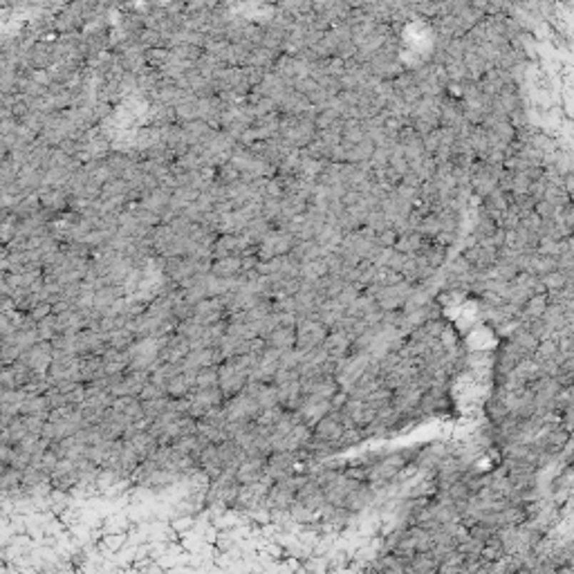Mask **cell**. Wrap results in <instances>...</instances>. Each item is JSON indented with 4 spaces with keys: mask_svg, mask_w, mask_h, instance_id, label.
I'll list each match as a JSON object with an SVG mask.
<instances>
[{
    "mask_svg": "<svg viewBox=\"0 0 574 574\" xmlns=\"http://www.w3.org/2000/svg\"><path fill=\"white\" fill-rule=\"evenodd\" d=\"M298 453L296 451H274L267 458V475L272 480H283L287 475H294Z\"/></svg>",
    "mask_w": 574,
    "mask_h": 574,
    "instance_id": "12",
    "label": "cell"
},
{
    "mask_svg": "<svg viewBox=\"0 0 574 574\" xmlns=\"http://www.w3.org/2000/svg\"><path fill=\"white\" fill-rule=\"evenodd\" d=\"M27 397L25 388H3V426L21 416L23 402Z\"/></svg>",
    "mask_w": 574,
    "mask_h": 574,
    "instance_id": "20",
    "label": "cell"
},
{
    "mask_svg": "<svg viewBox=\"0 0 574 574\" xmlns=\"http://www.w3.org/2000/svg\"><path fill=\"white\" fill-rule=\"evenodd\" d=\"M227 308L225 303H222L220 296H206L202 301H198L196 306V318L204 326H211V323H218L222 318H227Z\"/></svg>",
    "mask_w": 574,
    "mask_h": 574,
    "instance_id": "16",
    "label": "cell"
},
{
    "mask_svg": "<svg viewBox=\"0 0 574 574\" xmlns=\"http://www.w3.org/2000/svg\"><path fill=\"white\" fill-rule=\"evenodd\" d=\"M198 467L211 478V480H216V478L225 471V462H222V455H220V449H218V444H209L206 449L200 453L198 458Z\"/></svg>",
    "mask_w": 574,
    "mask_h": 574,
    "instance_id": "22",
    "label": "cell"
},
{
    "mask_svg": "<svg viewBox=\"0 0 574 574\" xmlns=\"http://www.w3.org/2000/svg\"><path fill=\"white\" fill-rule=\"evenodd\" d=\"M39 334H41V339L45 341H52L56 334H59V321H56V314H47L45 318H41L39 321Z\"/></svg>",
    "mask_w": 574,
    "mask_h": 574,
    "instance_id": "39",
    "label": "cell"
},
{
    "mask_svg": "<svg viewBox=\"0 0 574 574\" xmlns=\"http://www.w3.org/2000/svg\"><path fill=\"white\" fill-rule=\"evenodd\" d=\"M168 400H171V395H164V397H155V400H141L144 404V416H146L148 422L157 420L162 413L166 411L168 406Z\"/></svg>",
    "mask_w": 574,
    "mask_h": 574,
    "instance_id": "36",
    "label": "cell"
},
{
    "mask_svg": "<svg viewBox=\"0 0 574 574\" xmlns=\"http://www.w3.org/2000/svg\"><path fill=\"white\" fill-rule=\"evenodd\" d=\"M52 485L56 489H63V491L81 485V483H79V460L61 458L54 473H52Z\"/></svg>",
    "mask_w": 574,
    "mask_h": 574,
    "instance_id": "18",
    "label": "cell"
},
{
    "mask_svg": "<svg viewBox=\"0 0 574 574\" xmlns=\"http://www.w3.org/2000/svg\"><path fill=\"white\" fill-rule=\"evenodd\" d=\"M193 388H196V371H180L168 381L166 393L171 397H186Z\"/></svg>",
    "mask_w": 574,
    "mask_h": 574,
    "instance_id": "30",
    "label": "cell"
},
{
    "mask_svg": "<svg viewBox=\"0 0 574 574\" xmlns=\"http://www.w3.org/2000/svg\"><path fill=\"white\" fill-rule=\"evenodd\" d=\"M326 341V326L318 318H301L296 323V346L301 350H312L323 346Z\"/></svg>",
    "mask_w": 574,
    "mask_h": 574,
    "instance_id": "9",
    "label": "cell"
},
{
    "mask_svg": "<svg viewBox=\"0 0 574 574\" xmlns=\"http://www.w3.org/2000/svg\"><path fill=\"white\" fill-rule=\"evenodd\" d=\"M56 314V321H59V332H81L86 330V316L81 310L76 308H70V310H63V312H54Z\"/></svg>",
    "mask_w": 574,
    "mask_h": 574,
    "instance_id": "29",
    "label": "cell"
},
{
    "mask_svg": "<svg viewBox=\"0 0 574 574\" xmlns=\"http://www.w3.org/2000/svg\"><path fill=\"white\" fill-rule=\"evenodd\" d=\"M104 363H106V375H119L131 368V355L129 350L108 348L104 353Z\"/></svg>",
    "mask_w": 574,
    "mask_h": 574,
    "instance_id": "28",
    "label": "cell"
},
{
    "mask_svg": "<svg viewBox=\"0 0 574 574\" xmlns=\"http://www.w3.org/2000/svg\"><path fill=\"white\" fill-rule=\"evenodd\" d=\"M323 348L328 350L330 357H337L346 350V337H343V334H332V337H328L323 341Z\"/></svg>",
    "mask_w": 574,
    "mask_h": 574,
    "instance_id": "41",
    "label": "cell"
},
{
    "mask_svg": "<svg viewBox=\"0 0 574 574\" xmlns=\"http://www.w3.org/2000/svg\"><path fill=\"white\" fill-rule=\"evenodd\" d=\"M245 247V243L243 241H238V238H233V236H227V238H222V241H218L216 245H213V256L216 258H225V256H241V251Z\"/></svg>",
    "mask_w": 574,
    "mask_h": 574,
    "instance_id": "35",
    "label": "cell"
},
{
    "mask_svg": "<svg viewBox=\"0 0 574 574\" xmlns=\"http://www.w3.org/2000/svg\"><path fill=\"white\" fill-rule=\"evenodd\" d=\"M211 274L220 278H238L243 274V256H225V258H216Z\"/></svg>",
    "mask_w": 574,
    "mask_h": 574,
    "instance_id": "31",
    "label": "cell"
},
{
    "mask_svg": "<svg viewBox=\"0 0 574 574\" xmlns=\"http://www.w3.org/2000/svg\"><path fill=\"white\" fill-rule=\"evenodd\" d=\"M86 424L88 422H86L84 413L79 406H74V404L61 406V408H54L50 413V418H47L45 428H43V438H47L54 444V442H61V440L79 433Z\"/></svg>",
    "mask_w": 574,
    "mask_h": 574,
    "instance_id": "1",
    "label": "cell"
},
{
    "mask_svg": "<svg viewBox=\"0 0 574 574\" xmlns=\"http://www.w3.org/2000/svg\"><path fill=\"white\" fill-rule=\"evenodd\" d=\"M236 475H238V480H241V485L261 480V478H265V475H267V458H261V455H249V458L243 462V465L238 467Z\"/></svg>",
    "mask_w": 574,
    "mask_h": 574,
    "instance_id": "21",
    "label": "cell"
},
{
    "mask_svg": "<svg viewBox=\"0 0 574 574\" xmlns=\"http://www.w3.org/2000/svg\"><path fill=\"white\" fill-rule=\"evenodd\" d=\"M101 377H106L104 355H97V353L81 355V379L86 381V384H90V381H97Z\"/></svg>",
    "mask_w": 574,
    "mask_h": 574,
    "instance_id": "26",
    "label": "cell"
},
{
    "mask_svg": "<svg viewBox=\"0 0 574 574\" xmlns=\"http://www.w3.org/2000/svg\"><path fill=\"white\" fill-rule=\"evenodd\" d=\"M135 332L131 330V326H121L117 330L108 332V348H117V350H129L135 341Z\"/></svg>",
    "mask_w": 574,
    "mask_h": 574,
    "instance_id": "34",
    "label": "cell"
},
{
    "mask_svg": "<svg viewBox=\"0 0 574 574\" xmlns=\"http://www.w3.org/2000/svg\"><path fill=\"white\" fill-rule=\"evenodd\" d=\"M108 350V334L99 328H86L81 332H76V353L79 355H88V353H97L104 355Z\"/></svg>",
    "mask_w": 574,
    "mask_h": 574,
    "instance_id": "13",
    "label": "cell"
},
{
    "mask_svg": "<svg viewBox=\"0 0 574 574\" xmlns=\"http://www.w3.org/2000/svg\"><path fill=\"white\" fill-rule=\"evenodd\" d=\"M59 453L54 451V446H50V449H45L41 455H36L34 460H31V465L34 467H39V469H43L45 473H54V469H56V465H59Z\"/></svg>",
    "mask_w": 574,
    "mask_h": 574,
    "instance_id": "37",
    "label": "cell"
},
{
    "mask_svg": "<svg viewBox=\"0 0 574 574\" xmlns=\"http://www.w3.org/2000/svg\"><path fill=\"white\" fill-rule=\"evenodd\" d=\"M303 402V388H301V377L285 381V384L278 386V404L287 411L298 408V404Z\"/></svg>",
    "mask_w": 574,
    "mask_h": 574,
    "instance_id": "27",
    "label": "cell"
},
{
    "mask_svg": "<svg viewBox=\"0 0 574 574\" xmlns=\"http://www.w3.org/2000/svg\"><path fill=\"white\" fill-rule=\"evenodd\" d=\"M218 449H220V455H222V462H225V467L227 469H236L243 465V462L249 458L247 451H245V446L241 442H236V440H225V442H220L218 444Z\"/></svg>",
    "mask_w": 574,
    "mask_h": 574,
    "instance_id": "23",
    "label": "cell"
},
{
    "mask_svg": "<svg viewBox=\"0 0 574 574\" xmlns=\"http://www.w3.org/2000/svg\"><path fill=\"white\" fill-rule=\"evenodd\" d=\"M225 411L229 422H256L261 416V404L256 402V397L249 395L245 388L241 393H236L225 400Z\"/></svg>",
    "mask_w": 574,
    "mask_h": 574,
    "instance_id": "3",
    "label": "cell"
},
{
    "mask_svg": "<svg viewBox=\"0 0 574 574\" xmlns=\"http://www.w3.org/2000/svg\"><path fill=\"white\" fill-rule=\"evenodd\" d=\"M328 411H330V400H328V397L303 395V402H301L298 408H294L292 413L296 416L298 422L312 426V424H316L318 420H323Z\"/></svg>",
    "mask_w": 574,
    "mask_h": 574,
    "instance_id": "10",
    "label": "cell"
},
{
    "mask_svg": "<svg viewBox=\"0 0 574 574\" xmlns=\"http://www.w3.org/2000/svg\"><path fill=\"white\" fill-rule=\"evenodd\" d=\"M272 485H274V480L269 475L261 478V480H256V483L241 485V491H238V498H236L233 507L247 509V512H251V509H256L261 505L265 507V498H267L269 489H272Z\"/></svg>",
    "mask_w": 574,
    "mask_h": 574,
    "instance_id": "6",
    "label": "cell"
},
{
    "mask_svg": "<svg viewBox=\"0 0 574 574\" xmlns=\"http://www.w3.org/2000/svg\"><path fill=\"white\" fill-rule=\"evenodd\" d=\"M285 411H287V408H283L281 404L269 406V408H263V411H261V416L256 418V422H258L261 426H269V428H272V426L285 416Z\"/></svg>",
    "mask_w": 574,
    "mask_h": 574,
    "instance_id": "40",
    "label": "cell"
},
{
    "mask_svg": "<svg viewBox=\"0 0 574 574\" xmlns=\"http://www.w3.org/2000/svg\"><path fill=\"white\" fill-rule=\"evenodd\" d=\"M191 353V343L182 337L180 332H171L164 337L162 350H159V359L162 361H173L182 363V359Z\"/></svg>",
    "mask_w": 574,
    "mask_h": 574,
    "instance_id": "17",
    "label": "cell"
},
{
    "mask_svg": "<svg viewBox=\"0 0 574 574\" xmlns=\"http://www.w3.org/2000/svg\"><path fill=\"white\" fill-rule=\"evenodd\" d=\"M31 373L34 371H31L23 359L14 361L9 366H3V373H0V377H3V388H23L29 381Z\"/></svg>",
    "mask_w": 574,
    "mask_h": 574,
    "instance_id": "19",
    "label": "cell"
},
{
    "mask_svg": "<svg viewBox=\"0 0 574 574\" xmlns=\"http://www.w3.org/2000/svg\"><path fill=\"white\" fill-rule=\"evenodd\" d=\"M341 433H343V426H341L339 418L326 416L323 420H318V422H316V438H318V440L332 442V440L341 438Z\"/></svg>",
    "mask_w": 574,
    "mask_h": 574,
    "instance_id": "33",
    "label": "cell"
},
{
    "mask_svg": "<svg viewBox=\"0 0 574 574\" xmlns=\"http://www.w3.org/2000/svg\"><path fill=\"white\" fill-rule=\"evenodd\" d=\"M54 451L59 453V458H70V460H81V458H88V444L79 438L76 433L61 440V442H54Z\"/></svg>",
    "mask_w": 574,
    "mask_h": 574,
    "instance_id": "25",
    "label": "cell"
},
{
    "mask_svg": "<svg viewBox=\"0 0 574 574\" xmlns=\"http://www.w3.org/2000/svg\"><path fill=\"white\" fill-rule=\"evenodd\" d=\"M139 462H141V458L133 451V446L124 440H117L113 446V453H110V458L106 460V465L101 469H110L124 480V478H131L135 473Z\"/></svg>",
    "mask_w": 574,
    "mask_h": 574,
    "instance_id": "4",
    "label": "cell"
},
{
    "mask_svg": "<svg viewBox=\"0 0 574 574\" xmlns=\"http://www.w3.org/2000/svg\"><path fill=\"white\" fill-rule=\"evenodd\" d=\"M218 377H220V379H218V384H220L222 393H225L227 397H231V395H236V393H241V391L247 386V381H249L247 373L241 368V366H238L236 359L222 361V363L218 366Z\"/></svg>",
    "mask_w": 574,
    "mask_h": 574,
    "instance_id": "8",
    "label": "cell"
},
{
    "mask_svg": "<svg viewBox=\"0 0 574 574\" xmlns=\"http://www.w3.org/2000/svg\"><path fill=\"white\" fill-rule=\"evenodd\" d=\"M218 366H204L196 373V388H209V386H220L218 384Z\"/></svg>",
    "mask_w": 574,
    "mask_h": 574,
    "instance_id": "38",
    "label": "cell"
},
{
    "mask_svg": "<svg viewBox=\"0 0 574 574\" xmlns=\"http://www.w3.org/2000/svg\"><path fill=\"white\" fill-rule=\"evenodd\" d=\"M238 491H241V480H238L236 469H225L216 478V480H211L209 496H206V498H209L211 505L231 507V505H236Z\"/></svg>",
    "mask_w": 574,
    "mask_h": 574,
    "instance_id": "2",
    "label": "cell"
},
{
    "mask_svg": "<svg viewBox=\"0 0 574 574\" xmlns=\"http://www.w3.org/2000/svg\"><path fill=\"white\" fill-rule=\"evenodd\" d=\"M186 400H188V416L200 420L209 408L225 404L227 395L222 393L220 386H209V388H193L186 395Z\"/></svg>",
    "mask_w": 574,
    "mask_h": 574,
    "instance_id": "5",
    "label": "cell"
},
{
    "mask_svg": "<svg viewBox=\"0 0 574 574\" xmlns=\"http://www.w3.org/2000/svg\"><path fill=\"white\" fill-rule=\"evenodd\" d=\"M113 408L124 413V416L129 418L133 424L146 420V416H144V404H141V400L137 395H119V397H115Z\"/></svg>",
    "mask_w": 574,
    "mask_h": 574,
    "instance_id": "24",
    "label": "cell"
},
{
    "mask_svg": "<svg viewBox=\"0 0 574 574\" xmlns=\"http://www.w3.org/2000/svg\"><path fill=\"white\" fill-rule=\"evenodd\" d=\"M54 312V308H52V303H39V306L31 310L29 314H31V318H34V321L39 323L41 318H45L47 314H52Z\"/></svg>",
    "mask_w": 574,
    "mask_h": 574,
    "instance_id": "44",
    "label": "cell"
},
{
    "mask_svg": "<svg viewBox=\"0 0 574 574\" xmlns=\"http://www.w3.org/2000/svg\"><path fill=\"white\" fill-rule=\"evenodd\" d=\"M45 397H47V404H50V408H52V411H54V408H61V406H68V404H70L68 395L63 393L59 386H52L50 391L45 393Z\"/></svg>",
    "mask_w": 574,
    "mask_h": 574,
    "instance_id": "42",
    "label": "cell"
},
{
    "mask_svg": "<svg viewBox=\"0 0 574 574\" xmlns=\"http://www.w3.org/2000/svg\"><path fill=\"white\" fill-rule=\"evenodd\" d=\"M50 377H52L54 384H59V381H84L81 379V355L56 353V350H54V361L50 366Z\"/></svg>",
    "mask_w": 574,
    "mask_h": 574,
    "instance_id": "7",
    "label": "cell"
},
{
    "mask_svg": "<svg viewBox=\"0 0 574 574\" xmlns=\"http://www.w3.org/2000/svg\"><path fill=\"white\" fill-rule=\"evenodd\" d=\"M164 395H168L162 386H157V384H153V381H148L146 386H144V391L139 393V400H155V397H164Z\"/></svg>",
    "mask_w": 574,
    "mask_h": 574,
    "instance_id": "43",
    "label": "cell"
},
{
    "mask_svg": "<svg viewBox=\"0 0 574 574\" xmlns=\"http://www.w3.org/2000/svg\"><path fill=\"white\" fill-rule=\"evenodd\" d=\"M99 424V428H101V433L108 438V440H121L124 438V433L126 430H129V426L133 424L129 418L124 416V413H119L117 408H113L110 406L104 416H101V420L97 422Z\"/></svg>",
    "mask_w": 574,
    "mask_h": 574,
    "instance_id": "15",
    "label": "cell"
},
{
    "mask_svg": "<svg viewBox=\"0 0 574 574\" xmlns=\"http://www.w3.org/2000/svg\"><path fill=\"white\" fill-rule=\"evenodd\" d=\"M278 368H281V350L267 348L263 355H258L256 366H253V373H251L249 379H253V381H274Z\"/></svg>",
    "mask_w": 574,
    "mask_h": 574,
    "instance_id": "14",
    "label": "cell"
},
{
    "mask_svg": "<svg viewBox=\"0 0 574 574\" xmlns=\"http://www.w3.org/2000/svg\"><path fill=\"white\" fill-rule=\"evenodd\" d=\"M267 343H269V348L281 350V353L287 348H294L296 346V326H278L267 337Z\"/></svg>",
    "mask_w": 574,
    "mask_h": 574,
    "instance_id": "32",
    "label": "cell"
},
{
    "mask_svg": "<svg viewBox=\"0 0 574 574\" xmlns=\"http://www.w3.org/2000/svg\"><path fill=\"white\" fill-rule=\"evenodd\" d=\"M34 373H50V366L54 361V343L52 341H39L31 346L27 353L21 357Z\"/></svg>",
    "mask_w": 574,
    "mask_h": 574,
    "instance_id": "11",
    "label": "cell"
}]
</instances>
